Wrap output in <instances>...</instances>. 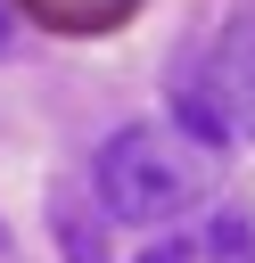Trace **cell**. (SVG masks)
<instances>
[{
    "instance_id": "obj_1",
    "label": "cell",
    "mask_w": 255,
    "mask_h": 263,
    "mask_svg": "<svg viewBox=\"0 0 255 263\" xmlns=\"http://www.w3.org/2000/svg\"><path fill=\"white\" fill-rule=\"evenodd\" d=\"M90 181H99V205L115 222H173V214H189L206 197V164L173 132H156V123H123L99 148Z\"/></svg>"
},
{
    "instance_id": "obj_2",
    "label": "cell",
    "mask_w": 255,
    "mask_h": 263,
    "mask_svg": "<svg viewBox=\"0 0 255 263\" xmlns=\"http://www.w3.org/2000/svg\"><path fill=\"white\" fill-rule=\"evenodd\" d=\"M189 82L214 99V115L230 123V140H255V16H230L206 41V66H189Z\"/></svg>"
},
{
    "instance_id": "obj_3",
    "label": "cell",
    "mask_w": 255,
    "mask_h": 263,
    "mask_svg": "<svg viewBox=\"0 0 255 263\" xmlns=\"http://www.w3.org/2000/svg\"><path fill=\"white\" fill-rule=\"evenodd\" d=\"M49 222H58V247H66V263H107V222H99V214H82V197H66V189H58Z\"/></svg>"
},
{
    "instance_id": "obj_4",
    "label": "cell",
    "mask_w": 255,
    "mask_h": 263,
    "mask_svg": "<svg viewBox=\"0 0 255 263\" xmlns=\"http://www.w3.org/2000/svg\"><path fill=\"white\" fill-rule=\"evenodd\" d=\"M173 115H181V123H189V140H206V148H222V140H230V123L214 115V99H206V90H197L189 74L173 82Z\"/></svg>"
},
{
    "instance_id": "obj_5",
    "label": "cell",
    "mask_w": 255,
    "mask_h": 263,
    "mask_svg": "<svg viewBox=\"0 0 255 263\" xmlns=\"http://www.w3.org/2000/svg\"><path fill=\"white\" fill-rule=\"evenodd\" d=\"M206 263H255V222H247V214H214Z\"/></svg>"
},
{
    "instance_id": "obj_6",
    "label": "cell",
    "mask_w": 255,
    "mask_h": 263,
    "mask_svg": "<svg viewBox=\"0 0 255 263\" xmlns=\"http://www.w3.org/2000/svg\"><path fill=\"white\" fill-rule=\"evenodd\" d=\"M123 8H132V0H49V16H66V25H74V16H123Z\"/></svg>"
},
{
    "instance_id": "obj_7",
    "label": "cell",
    "mask_w": 255,
    "mask_h": 263,
    "mask_svg": "<svg viewBox=\"0 0 255 263\" xmlns=\"http://www.w3.org/2000/svg\"><path fill=\"white\" fill-rule=\"evenodd\" d=\"M140 263H189V247H181V238H165V247H148Z\"/></svg>"
},
{
    "instance_id": "obj_8",
    "label": "cell",
    "mask_w": 255,
    "mask_h": 263,
    "mask_svg": "<svg viewBox=\"0 0 255 263\" xmlns=\"http://www.w3.org/2000/svg\"><path fill=\"white\" fill-rule=\"evenodd\" d=\"M8 41H16V8L0 0V58H8Z\"/></svg>"
},
{
    "instance_id": "obj_9",
    "label": "cell",
    "mask_w": 255,
    "mask_h": 263,
    "mask_svg": "<svg viewBox=\"0 0 255 263\" xmlns=\"http://www.w3.org/2000/svg\"><path fill=\"white\" fill-rule=\"evenodd\" d=\"M0 247H8V230H0Z\"/></svg>"
}]
</instances>
